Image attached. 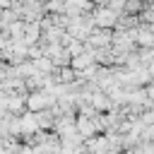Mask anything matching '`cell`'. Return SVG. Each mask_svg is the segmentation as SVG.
Here are the masks:
<instances>
[{
  "mask_svg": "<svg viewBox=\"0 0 154 154\" xmlns=\"http://www.w3.org/2000/svg\"><path fill=\"white\" fill-rule=\"evenodd\" d=\"M46 10L48 12H63V2H51V5H46Z\"/></svg>",
  "mask_w": 154,
  "mask_h": 154,
  "instance_id": "6da1fadb",
  "label": "cell"
}]
</instances>
